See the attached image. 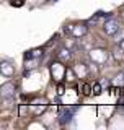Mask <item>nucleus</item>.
<instances>
[{
    "mask_svg": "<svg viewBox=\"0 0 124 130\" xmlns=\"http://www.w3.org/2000/svg\"><path fill=\"white\" fill-rule=\"evenodd\" d=\"M111 57V51H106L105 47H92L88 51V59L93 65H98V67H103V65L108 63Z\"/></svg>",
    "mask_w": 124,
    "mask_h": 130,
    "instance_id": "1",
    "label": "nucleus"
},
{
    "mask_svg": "<svg viewBox=\"0 0 124 130\" xmlns=\"http://www.w3.org/2000/svg\"><path fill=\"white\" fill-rule=\"evenodd\" d=\"M118 44H119V46H121V47L124 49V39H121V41H119V42H118Z\"/></svg>",
    "mask_w": 124,
    "mask_h": 130,
    "instance_id": "14",
    "label": "nucleus"
},
{
    "mask_svg": "<svg viewBox=\"0 0 124 130\" xmlns=\"http://www.w3.org/2000/svg\"><path fill=\"white\" fill-rule=\"evenodd\" d=\"M119 13H121V18H122V21H124V8H121V11H119Z\"/></svg>",
    "mask_w": 124,
    "mask_h": 130,
    "instance_id": "15",
    "label": "nucleus"
},
{
    "mask_svg": "<svg viewBox=\"0 0 124 130\" xmlns=\"http://www.w3.org/2000/svg\"><path fill=\"white\" fill-rule=\"evenodd\" d=\"M111 59H113L116 63H122L124 62V49L119 46V44H116V46L111 49Z\"/></svg>",
    "mask_w": 124,
    "mask_h": 130,
    "instance_id": "8",
    "label": "nucleus"
},
{
    "mask_svg": "<svg viewBox=\"0 0 124 130\" xmlns=\"http://www.w3.org/2000/svg\"><path fill=\"white\" fill-rule=\"evenodd\" d=\"M0 73H2L5 78L15 76V63L8 59H3L2 62H0Z\"/></svg>",
    "mask_w": 124,
    "mask_h": 130,
    "instance_id": "5",
    "label": "nucleus"
},
{
    "mask_svg": "<svg viewBox=\"0 0 124 130\" xmlns=\"http://www.w3.org/2000/svg\"><path fill=\"white\" fill-rule=\"evenodd\" d=\"M101 93H103V86H101V83L95 81V83H93V94H95V96H100Z\"/></svg>",
    "mask_w": 124,
    "mask_h": 130,
    "instance_id": "11",
    "label": "nucleus"
},
{
    "mask_svg": "<svg viewBox=\"0 0 124 130\" xmlns=\"http://www.w3.org/2000/svg\"><path fill=\"white\" fill-rule=\"evenodd\" d=\"M82 89H83V94H85V96L93 94V86H92L90 83H83V85H82Z\"/></svg>",
    "mask_w": 124,
    "mask_h": 130,
    "instance_id": "10",
    "label": "nucleus"
},
{
    "mask_svg": "<svg viewBox=\"0 0 124 130\" xmlns=\"http://www.w3.org/2000/svg\"><path fill=\"white\" fill-rule=\"evenodd\" d=\"M56 60H59L62 63H70L73 60V52L69 47H59L56 52Z\"/></svg>",
    "mask_w": 124,
    "mask_h": 130,
    "instance_id": "4",
    "label": "nucleus"
},
{
    "mask_svg": "<svg viewBox=\"0 0 124 130\" xmlns=\"http://www.w3.org/2000/svg\"><path fill=\"white\" fill-rule=\"evenodd\" d=\"M15 93H16V85L13 81H7L0 88V96H2L3 101H11L15 98Z\"/></svg>",
    "mask_w": 124,
    "mask_h": 130,
    "instance_id": "3",
    "label": "nucleus"
},
{
    "mask_svg": "<svg viewBox=\"0 0 124 130\" xmlns=\"http://www.w3.org/2000/svg\"><path fill=\"white\" fill-rule=\"evenodd\" d=\"M51 70H52V76L59 80V78H64V76H65V70H67V67H65V63L56 60V63H52Z\"/></svg>",
    "mask_w": 124,
    "mask_h": 130,
    "instance_id": "7",
    "label": "nucleus"
},
{
    "mask_svg": "<svg viewBox=\"0 0 124 130\" xmlns=\"http://www.w3.org/2000/svg\"><path fill=\"white\" fill-rule=\"evenodd\" d=\"M23 3H24V0H11L10 5H13V7H21Z\"/></svg>",
    "mask_w": 124,
    "mask_h": 130,
    "instance_id": "12",
    "label": "nucleus"
},
{
    "mask_svg": "<svg viewBox=\"0 0 124 130\" xmlns=\"http://www.w3.org/2000/svg\"><path fill=\"white\" fill-rule=\"evenodd\" d=\"M113 83L116 85V86H119V88L124 86V70H121L119 73H116V76L113 78Z\"/></svg>",
    "mask_w": 124,
    "mask_h": 130,
    "instance_id": "9",
    "label": "nucleus"
},
{
    "mask_svg": "<svg viewBox=\"0 0 124 130\" xmlns=\"http://www.w3.org/2000/svg\"><path fill=\"white\" fill-rule=\"evenodd\" d=\"M57 89H59V91H57V94H64V85H59V86H57Z\"/></svg>",
    "mask_w": 124,
    "mask_h": 130,
    "instance_id": "13",
    "label": "nucleus"
},
{
    "mask_svg": "<svg viewBox=\"0 0 124 130\" xmlns=\"http://www.w3.org/2000/svg\"><path fill=\"white\" fill-rule=\"evenodd\" d=\"M88 34V24L86 23H77L73 24V29H72V38L73 39H82Z\"/></svg>",
    "mask_w": 124,
    "mask_h": 130,
    "instance_id": "6",
    "label": "nucleus"
},
{
    "mask_svg": "<svg viewBox=\"0 0 124 130\" xmlns=\"http://www.w3.org/2000/svg\"><path fill=\"white\" fill-rule=\"evenodd\" d=\"M119 29H121V23H119V20L114 18V16L106 18L105 23H103V32H105L108 38H114Z\"/></svg>",
    "mask_w": 124,
    "mask_h": 130,
    "instance_id": "2",
    "label": "nucleus"
}]
</instances>
